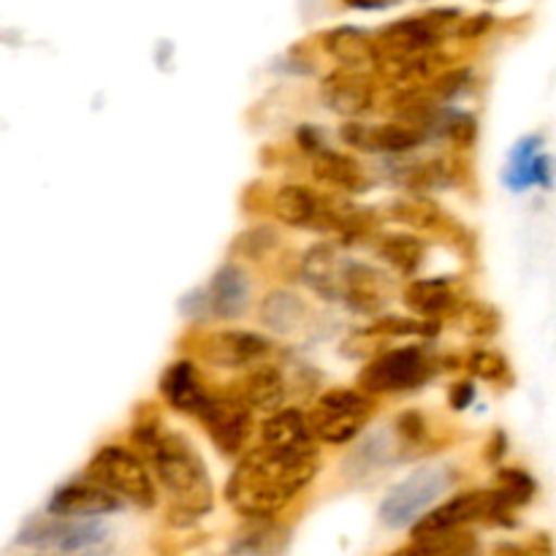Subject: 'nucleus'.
Masks as SVG:
<instances>
[{"instance_id": "2eb2a0df", "label": "nucleus", "mask_w": 556, "mask_h": 556, "mask_svg": "<svg viewBox=\"0 0 556 556\" xmlns=\"http://www.w3.org/2000/svg\"><path fill=\"white\" fill-rule=\"evenodd\" d=\"M402 302L410 313L421 315L424 320H443L456 318L465 307V291L454 277H424V280H410L402 291Z\"/></svg>"}, {"instance_id": "f704fd0d", "label": "nucleus", "mask_w": 556, "mask_h": 556, "mask_svg": "<svg viewBox=\"0 0 556 556\" xmlns=\"http://www.w3.org/2000/svg\"><path fill=\"white\" fill-rule=\"evenodd\" d=\"M434 128H440L445 136H448V141L454 144L456 152H470L478 139L476 117L467 112H456V109H451L448 114H440Z\"/></svg>"}, {"instance_id": "58836bf2", "label": "nucleus", "mask_w": 556, "mask_h": 556, "mask_svg": "<svg viewBox=\"0 0 556 556\" xmlns=\"http://www.w3.org/2000/svg\"><path fill=\"white\" fill-rule=\"evenodd\" d=\"M296 144H299V150H302L304 155H309V157L320 155V152L326 150L324 134H320V128H315V125H299V128H296Z\"/></svg>"}, {"instance_id": "0eeeda50", "label": "nucleus", "mask_w": 556, "mask_h": 556, "mask_svg": "<svg viewBox=\"0 0 556 556\" xmlns=\"http://www.w3.org/2000/svg\"><path fill=\"white\" fill-rule=\"evenodd\" d=\"M438 372V358L429 356L424 348H396V351L380 353L358 372L356 389L367 396L380 394H405L427 386Z\"/></svg>"}, {"instance_id": "ddd939ff", "label": "nucleus", "mask_w": 556, "mask_h": 556, "mask_svg": "<svg viewBox=\"0 0 556 556\" xmlns=\"http://www.w3.org/2000/svg\"><path fill=\"white\" fill-rule=\"evenodd\" d=\"M378 76L369 71L337 68L320 81V98L331 112L348 117V123H356L362 114L378 106Z\"/></svg>"}, {"instance_id": "a211bd4d", "label": "nucleus", "mask_w": 556, "mask_h": 556, "mask_svg": "<svg viewBox=\"0 0 556 556\" xmlns=\"http://www.w3.org/2000/svg\"><path fill=\"white\" fill-rule=\"evenodd\" d=\"M119 508H123L119 497L87 478L63 483L47 503V514L63 516V519H98V516L117 514Z\"/></svg>"}, {"instance_id": "c9c22d12", "label": "nucleus", "mask_w": 556, "mask_h": 556, "mask_svg": "<svg viewBox=\"0 0 556 556\" xmlns=\"http://www.w3.org/2000/svg\"><path fill=\"white\" fill-rule=\"evenodd\" d=\"M391 451H396V448H391L386 432H378V434H372L367 443H362L356 451H353L351 465H358V476H367V472H372L375 467L389 465Z\"/></svg>"}, {"instance_id": "5701e85b", "label": "nucleus", "mask_w": 556, "mask_h": 556, "mask_svg": "<svg viewBox=\"0 0 556 556\" xmlns=\"http://www.w3.org/2000/svg\"><path fill=\"white\" fill-rule=\"evenodd\" d=\"M320 47L331 60L340 63V68L364 71V65L378 63V52H375V33L362 30L356 25H340L331 27L320 36Z\"/></svg>"}, {"instance_id": "473e14b6", "label": "nucleus", "mask_w": 556, "mask_h": 556, "mask_svg": "<svg viewBox=\"0 0 556 556\" xmlns=\"http://www.w3.org/2000/svg\"><path fill=\"white\" fill-rule=\"evenodd\" d=\"M454 320L467 337H478V340H489L503 329V315L489 302H465Z\"/></svg>"}, {"instance_id": "6e6552de", "label": "nucleus", "mask_w": 556, "mask_h": 556, "mask_svg": "<svg viewBox=\"0 0 556 556\" xmlns=\"http://www.w3.org/2000/svg\"><path fill=\"white\" fill-rule=\"evenodd\" d=\"M250 291L253 286H250L248 271L237 261H226L204 288H195L188 296H182L179 309L195 324L206 318L233 320L248 313Z\"/></svg>"}, {"instance_id": "79ce46f5", "label": "nucleus", "mask_w": 556, "mask_h": 556, "mask_svg": "<svg viewBox=\"0 0 556 556\" xmlns=\"http://www.w3.org/2000/svg\"><path fill=\"white\" fill-rule=\"evenodd\" d=\"M492 556H530V548L527 543H500Z\"/></svg>"}, {"instance_id": "a878e982", "label": "nucleus", "mask_w": 556, "mask_h": 556, "mask_svg": "<svg viewBox=\"0 0 556 556\" xmlns=\"http://www.w3.org/2000/svg\"><path fill=\"white\" fill-rule=\"evenodd\" d=\"M261 324L277 334H293V331L304 329L309 318V307L296 291L291 288H275L261 299L258 307Z\"/></svg>"}, {"instance_id": "7ed1b4c3", "label": "nucleus", "mask_w": 556, "mask_h": 556, "mask_svg": "<svg viewBox=\"0 0 556 556\" xmlns=\"http://www.w3.org/2000/svg\"><path fill=\"white\" fill-rule=\"evenodd\" d=\"M462 16H465L462 9L438 5V9H427L421 14H410L389 22V25L375 33L378 63L380 60L416 58V54L438 52V47L445 38H456V27H459Z\"/></svg>"}, {"instance_id": "20e7f679", "label": "nucleus", "mask_w": 556, "mask_h": 556, "mask_svg": "<svg viewBox=\"0 0 556 556\" xmlns=\"http://www.w3.org/2000/svg\"><path fill=\"white\" fill-rule=\"evenodd\" d=\"M459 481V472L443 462H432V465L416 467L405 481L391 486L386 500L378 508V519L386 530H405V527H416L424 516L429 514L434 503L443 497L454 483Z\"/></svg>"}, {"instance_id": "7c9ffc66", "label": "nucleus", "mask_w": 556, "mask_h": 556, "mask_svg": "<svg viewBox=\"0 0 556 556\" xmlns=\"http://www.w3.org/2000/svg\"><path fill=\"white\" fill-rule=\"evenodd\" d=\"M282 244L280 231L275 226H266V223H258V226L244 228L242 233H237L231 242V255H239L244 261H266L277 248Z\"/></svg>"}, {"instance_id": "c756f323", "label": "nucleus", "mask_w": 556, "mask_h": 556, "mask_svg": "<svg viewBox=\"0 0 556 556\" xmlns=\"http://www.w3.org/2000/svg\"><path fill=\"white\" fill-rule=\"evenodd\" d=\"M465 369L472 378L483 380V383L494 386L500 391L514 389L516 383L514 367H510L508 358L500 351H489V348H472L465 358Z\"/></svg>"}, {"instance_id": "f3484780", "label": "nucleus", "mask_w": 556, "mask_h": 556, "mask_svg": "<svg viewBox=\"0 0 556 556\" xmlns=\"http://www.w3.org/2000/svg\"><path fill=\"white\" fill-rule=\"evenodd\" d=\"M427 130L413 128L405 123H383V125H364L345 123L340 128V139L351 150L362 152H410L427 141Z\"/></svg>"}, {"instance_id": "b1692460", "label": "nucleus", "mask_w": 556, "mask_h": 556, "mask_svg": "<svg viewBox=\"0 0 556 556\" xmlns=\"http://www.w3.org/2000/svg\"><path fill=\"white\" fill-rule=\"evenodd\" d=\"M313 174L320 185L340 190L345 195H362L369 190V174L362 163L348 152H337L326 147L320 155L313 157Z\"/></svg>"}, {"instance_id": "e433bc0d", "label": "nucleus", "mask_w": 556, "mask_h": 556, "mask_svg": "<svg viewBox=\"0 0 556 556\" xmlns=\"http://www.w3.org/2000/svg\"><path fill=\"white\" fill-rule=\"evenodd\" d=\"M467 81H470V68H462V65H451L448 71H443V74L438 76V79L429 81L424 90H427V96L432 98L434 103H443V101H448V98H454L456 92L465 90Z\"/></svg>"}, {"instance_id": "9d476101", "label": "nucleus", "mask_w": 556, "mask_h": 556, "mask_svg": "<svg viewBox=\"0 0 556 556\" xmlns=\"http://www.w3.org/2000/svg\"><path fill=\"white\" fill-rule=\"evenodd\" d=\"M193 351L201 362L217 369H253L266 364L275 345L269 337L244 329L195 331Z\"/></svg>"}, {"instance_id": "6ab92c4d", "label": "nucleus", "mask_w": 556, "mask_h": 556, "mask_svg": "<svg viewBox=\"0 0 556 556\" xmlns=\"http://www.w3.org/2000/svg\"><path fill=\"white\" fill-rule=\"evenodd\" d=\"M492 492V505H489V514L483 525L489 527H508L514 530L516 527V510L527 508V505L535 500L538 483L535 478L530 476L521 467H503L494 476V486L489 489Z\"/></svg>"}, {"instance_id": "aec40b11", "label": "nucleus", "mask_w": 556, "mask_h": 556, "mask_svg": "<svg viewBox=\"0 0 556 556\" xmlns=\"http://www.w3.org/2000/svg\"><path fill=\"white\" fill-rule=\"evenodd\" d=\"M157 391H161L163 402H166L172 410L182 413V416H193L206 405V400L212 396V391L206 389L204 378H201L199 367L188 358L182 362H172L163 369L161 380H157Z\"/></svg>"}, {"instance_id": "f8f14e48", "label": "nucleus", "mask_w": 556, "mask_h": 556, "mask_svg": "<svg viewBox=\"0 0 556 556\" xmlns=\"http://www.w3.org/2000/svg\"><path fill=\"white\" fill-rule=\"evenodd\" d=\"M389 217L394 223H400V226L413 228V231H432L438 237L451 239V244L459 253L470 255V258L476 253V237L456 217H451L440 206V201L429 199V195H400V199H394L389 204Z\"/></svg>"}, {"instance_id": "412c9836", "label": "nucleus", "mask_w": 556, "mask_h": 556, "mask_svg": "<svg viewBox=\"0 0 556 556\" xmlns=\"http://www.w3.org/2000/svg\"><path fill=\"white\" fill-rule=\"evenodd\" d=\"M231 391L237 400H242L244 405L253 413H280L282 402L288 396V383L286 375L275 364H258V367L248 369L237 383H231Z\"/></svg>"}, {"instance_id": "2f4dec72", "label": "nucleus", "mask_w": 556, "mask_h": 556, "mask_svg": "<svg viewBox=\"0 0 556 556\" xmlns=\"http://www.w3.org/2000/svg\"><path fill=\"white\" fill-rule=\"evenodd\" d=\"M367 337H383V340H391V337H438L440 324L438 320H424V318H405V315H383V318H375L372 324L364 329Z\"/></svg>"}, {"instance_id": "a19ab883", "label": "nucleus", "mask_w": 556, "mask_h": 556, "mask_svg": "<svg viewBox=\"0 0 556 556\" xmlns=\"http://www.w3.org/2000/svg\"><path fill=\"white\" fill-rule=\"evenodd\" d=\"M505 451H508V438H505V432H492V438H489L486 448H483V456H486L489 465H497L500 459L505 456Z\"/></svg>"}, {"instance_id": "393cba45", "label": "nucleus", "mask_w": 556, "mask_h": 556, "mask_svg": "<svg viewBox=\"0 0 556 556\" xmlns=\"http://www.w3.org/2000/svg\"><path fill=\"white\" fill-rule=\"evenodd\" d=\"M309 416L299 407H282L261 424V445L266 448H318Z\"/></svg>"}, {"instance_id": "4468645a", "label": "nucleus", "mask_w": 556, "mask_h": 556, "mask_svg": "<svg viewBox=\"0 0 556 556\" xmlns=\"http://www.w3.org/2000/svg\"><path fill=\"white\" fill-rule=\"evenodd\" d=\"M489 505H492V492L489 489H472L456 497L445 500L443 505L429 510L421 521L410 530V538H432L448 535V532L465 530L472 521H486Z\"/></svg>"}, {"instance_id": "ea45409f", "label": "nucleus", "mask_w": 556, "mask_h": 556, "mask_svg": "<svg viewBox=\"0 0 556 556\" xmlns=\"http://www.w3.org/2000/svg\"><path fill=\"white\" fill-rule=\"evenodd\" d=\"M472 402H476V383H472V380H459V383H454L448 389L451 410L462 413V410H467Z\"/></svg>"}, {"instance_id": "4be33fe9", "label": "nucleus", "mask_w": 556, "mask_h": 556, "mask_svg": "<svg viewBox=\"0 0 556 556\" xmlns=\"http://www.w3.org/2000/svg\"><path fill=\"white\" fill-rule=\"evenodd\" d=\"M302 280L315 296L326 302L342 299V261L331 242H315L302 258Z\"/></svg>"}, {"instance_id": "423d86ee", "label": "nucleus", "mask_w": 556, "mask_h": 556, "mask_svg": "<svg viewBox=\"0 0 556 556\" xmlns=\"http://www.w3.org/2000/svg\"><path fill=\"white\" fill-rule=\"evenodd\" d=\"M307 416L318 443L345 445L356 440L375 416V400L362 389L334 386L318 396Z\"/></svg>"}, {"instance_id": "72a5a7b5", "label": "nucleus", "mask_w": 556, "mask_h": 556, "mask_svg": "<svg viewBox=\"0 0 556 556\" xmlns=\"http://www.w3.org/2000/svg\"><path fill=\"white\" fill-rule=\"evenodd\" d=\"M394 443L402 456L418 454L429 445V424L421 410H405L394 421Z\"/></svg>"}, {"instance_id": "f257e3e1", "label": "nucleus", "mask_w": 556, "mask_h": 556, "mask_svg": "<svg viewBox=\"0 0 556 556\" xmlns=\"http://www.w3.org/2000/svg\"><path fill=\"white\" fill-rule=\"evenodd\" d=\"M136 448L150 462V470L163 492L172 500V525H193L195 519L215 508V486H212L210 467L201 459L199 448L190 443L188 434L163 427L161 407L144 402L136 407L134 429H130Z\"/></svg>"}, {"instance_id": "cd10ccee", "label": "nucleus", "mask_w": 556, "mask_h": 556, "mask_svg": "<svg viewBox=\"0 0 556 556\" xmlns=\"http://www.w3.org/2000/svg\"><path fill=\"white\" fill-rule=\"evenodd\" d=\"M375 253L400 275H416L427 258V242L416 233H380Z\"/></svg>"}, {"instance_id": "bb28decb", "label": "nucleus", "mask_w": 556, "mask_h": 556, "mask_svg": "<svg viewBox=\"0 0 556 556\" xmlns=\"http://www.w3.org/2000/svg\"><path fill=\"white\" fill-rule=\"evenodd\" d=\"M543 157V136L530 134L521 136L510 150L508 163H505V188L514 193H527L530 188L538 185V163Z\"/></svg>"}, {"instance_id": "f03ea898", "label": "nucleus", "mask_w": 556, "mask_h": 556, "mask_svg": "<svg viewBox=\"0 0 556 556\" xmlns=\"http://www.w3.org/2000/svg\"><path fill=\"white\" fill-rule=\"evenodd\" d=\"M318 470V448L258 445L237 462L223 494L248 521H271L315 481Z\"/></svg>"}, {"instance_id": "c85d7f7f", "label": "nucleus", "mask_w": 556, "mask_h": 556, "mask_svg": "<svg viewBox=\"0 0 556 556\" xmlns=\"http://www.w3.org/2000/svg\"><path fill=\"white\" fill-rule=\"evenodd\" d=\"M478 554V538L472 532L459 530L448 532V535H432V538H410V543L396 548L389 556H476Z\"/></svg>"}, {"instance_id": "4c0bfd02", "label": "nucleus", "mask_w": 556, "mask_h": 556, "mask_svg": "<svg viewBox=\"0 0 556 556\" xmlns=\"http://www.w3.org/2000/svg\"><path fill=\"white\" fill-rule=\"evenodd\" d=\"M494 27V14L492 11H478V14H465L462 16L459 27H456V38L462 41H470V38L486 36Z\"/></svg>"}, {"instance_id": "39448f33", "label": "nucleus", "mask_w": 556, "mask_h": 556, "mask_svg": "<svg viewBox=\"0 0 556 556\" xmlns=\"http://www.w3.org/2000/svg\"><path fill=\"white\" fill-rule=\"evenodd\" d=\"M87 481L98 483L114 497L128 500L136 508H152L157 503L155 476L136 451L125 445H103L85 467Z\"/></svg>"}, {"instance_id": "9b49d317", "label": "nucleus", "mask_w": 556, "mask_h": 556, "mask_svg": "<svg viewBox=\"0 0 556 556\" xmlns=\"http://www.w3.org/2000/svg\"><path fill=\"white\" fill-rule=\"evenodd\" d=\"M106 538V527L96 519H63V516H43L30 519L16 535V543L36 552L76 554L98 546Z\"/></svg>"}, {"instance_id": "dca6fc26", "label": "nucleus", "mask_w": 556, "mask_h": 556, "mask_svg": "<svg viewBox=\"0 0 556 556\" xmlns=\"http://www.w3.org/2000/svg\"><path fill=\"white\" fill-rule=\"evenodd\" d=\"M391 277L362 261H342V302L362 315H378L391 299Z\"/></svg>"}, {"instance_id": "1a4fd4ad", "label": "nucleus", "mask_w": 556, "mask_h": 556, "mask_svg": "<svg viewBox=\"0 0 556 556\" xmlns=\"http://www.w3.org/2000/svg\"><path fill=\"white\" fill-rule=\"evenodd\" d=\"M195 421L206 432L210 443L226 459H242L248 454V443L255 432L253 410L231 391H220L206 400V405L195 413Z\"/></svg>"}]
</instances>
